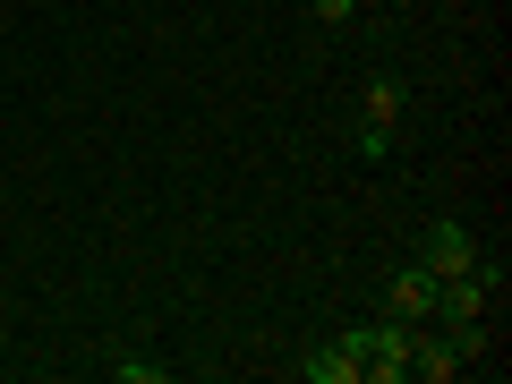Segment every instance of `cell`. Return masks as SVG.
Here are the masks:
<instances>
[{
	"instance_id": "6",
	"label": "cell",
	"mask_w": 512,
	"mask_h": 384,
	"mask_svg": "<svg viewBox=\"0 0 512 384\" xmlns=\"http://www.w3.org/2000/svg\"><path fill=\"white\" fill-rule=\"evenodd\" d=\"M359 111H367V120H402V77H367V86H359Z\"/></svg>"
},
{
	"instance_id": "1",
	"label": "cell",
	"mask_w": 512,
	"mask_h": 384,
	"mask_svg": "<svg viewBox=\"0 0 512 384\" xmlns=\"http://www.w3.org/2000/svg\"><path fill=\"white\" fill-rule=\"evenodd\" d=\"M342 350L359 359V376H376V384H402L410 376V325H359V333H342Z\"/></svg>"
},
{
	"instance_id": "2",
	"label": "cell",
	"mask_w": 512,
	"mask_h": 384,
	"mask_svg": "<svg viewBox=\"0 0 512 384\" xmlns=\"http://www.w3.org/2000/svg\"><path fill=\"white\" fill-rule=\"evenodd\" d=\"M419 265H427L436 282L470 274V265H478V239H470V222H427V239H419Z\"/></svg>"
},
{
	"instance_id": "3",
	"label": "cell",
	"mask_w": 512,
	"mask_h": 384,
	"mask_svg": "<svg viewBox=\"0 0 512 384\" xmlns=\"http://www.w3.org/2000/svg\"><path fill=\"white\" fill-rule=\"evenodd\" d=\"M384 316L393 325H436V274L427 265H402V274L384 282Z\"/></svg>"
},
{
	"instance_id": "5",
	"label": "cell",
	"mask_w": 512,
	"mask_h": 384,
	"mask_svg": "<svg viewBox=\"0 0 512 384\" xmlns=\"http://www.w3.org/2000/svg\"><path fill=\"white\" fill-rule=\"evenodd\" d=\"M299 367H308V384H359V359H350L342 342H316Z\"/></svg>"
},
{
	"instance_id": "7",
	"label": "cell",
	"mask_w": 512,
	"mask_h": 384,
	"mask_svg": "<svg viewBox=\"0 0 512 384\" xmlns=\"http://www.w3.org/2000/svg\"><path fill=\"white\" fill-rule=\"evenodd\" d=\"M393 154V120H359V163H384Z\"/></svg>"
},
{
	"instance_id": "8",
	"label": "cell",
	"mask_w": 512,
	"mask_h": 384,
	"mask_svg": "<svg viewBox=\"0 0 512 384\" xmlns=\"http://www.w3.org/2000/svg\"><path fill=\"white\" fill-rule=\"evenodd\" d=\"M111 376H120V384H163L171 367L163 359H111Z\"/></svg>"
},
{
	"instance_id": "4",
	"label": "cell",
	"mask_w": 512,
	"mask_h": 384,
	"mask_svg": "<svg viewBox=\"0 0 512 384\" xmlns=\"http://www.w3.org/2000/svg\"><path fill=\"white\" fill-rule=\"evenodd\" d=\"M410 376H427V384H453V376H461V350H453V333H427V325H410Z\"/></svg>"
},
{
	"instance_id": "9",
	"label": "cell",
	"mask_w": 512,
	"mask_h": 384,
	"mask_svg": "<svg viewBox=\"0 0 512 384\" xmlns=\"http://www.w3.org/2000/svg\"><path fill=\"white\" fill-rule=\"evenodd\" d=\"M350 9H359V0H316V18H325V26H342Z\"/></svg>"
}]
</instances>
